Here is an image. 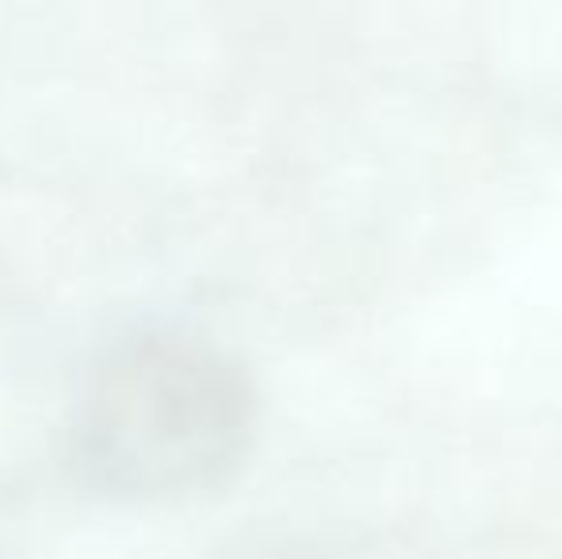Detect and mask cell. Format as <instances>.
<instances>
[{
	"instance_id": "obj_1",
	"label": "cell",
	"mask_w": 562,
	"mask_h": 559,
	"mask_svg": "<svg viewBox=\"0 0 562 559\" xmlns=\"http://www.w3.org/2000/svg\"><path fill=\"white\" fill-rule=\"evenodd\" d=\"M252 395L223 353L172 334L138 337L92 372L77 411V460L104 491L172 499L203 491L245 452Z\"/></svg>"
}]
</instances>
